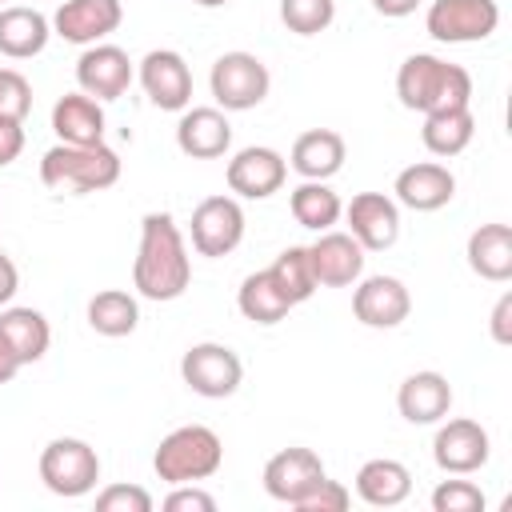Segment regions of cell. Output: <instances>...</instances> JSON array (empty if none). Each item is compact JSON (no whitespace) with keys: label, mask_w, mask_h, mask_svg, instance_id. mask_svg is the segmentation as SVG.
<instances>
[{"label":"cell","mask_w":512,"mask_h":512,"mask_svg":"<svg viewBox=\"0 0 512 512\" xmlns=\"http://www.w3.org/2000/svg\"><path fill=\"white\" fill-rule=\"evenodd\" d=\"M192 284V260L184 248V236L168 212H148L140 220V248L132 264V288L144 300H176Z\"/></svg>","instance_id":"6da1fadb"},{"label":"cell","mask_w":512,"mask_h":512,"mask_svg":"<svg viewBox=\"0 0 512 512\" xmlns=\"http://www.w3.org/2000/svg\"><path fill=\"white\" fill-rule=\"evenodd\" d=\"M396 96L404 108L428 116L448 108H468L472 100V76L460 64H448L432 52H416L396 72Z\"/></svg>","instance_id":"7a4b0ae2"},{"label":"cell","mask_w":512,"mask_h":512,"mask_svg":"<svg viewBox=\"0 0 512 512\" xmlns=\"http://www.w3.org/2000/svg\"><path fill=\"white\" fill-rule=\"evenodd\" d=\"M40 180L52 192L84 196L112 188L120 180V156L100 140V144H56L40 160Z\"/></svg>","instance_id":"3957f363"},{"label":"cell","mask_w":512,"mask_h":512,"mask_svg":"<svg viewBox=\"0 0 512 512\" xmlns=\"http://www.w3.org/2000/svg\"><path fill=\"white\" fill-rule=\"evenodd\" d=\"M224 464V444L220 436L208 428V424H184V428H172L156 456H152V468L164 484H196V480H208L216 476Z\"/></svg>","instance_id":"277c9868"},{"label":"cell","mask_w":512,"mask_h":512,"mask_svg":"<svg viewBox=\"0 0 512 512\" xmlns=\"http://www.w3.org/2000/svg\"><path fill=\"white\" fill-rule=\"evenodd\" d=\"M40 480L48 492L64 496V500H76V496H88L100 480V456L88 440H76V436H56L44 444L40 452Z\"/></svg>","instance_id":"5b68a950"},{"label":"cell","mask_w":512,"mask_h":512,"mask_svg":"<svg viewBox=\"0 0 512 512\" xmlns=\"http://www.w3.org/2000/svg\"><path fill=\"white\" fill-rule=\"evenodd\" d=\"M208 88H212V96L224 112H248L268 96L272 76H268V64L260 56L224 52L208 72Z\"/></svg>","instance_id":"8992f818"},{"label":"cell","mask_w":512,"mask_h":512,"mask_svg":"<svg viewBox=\"0 0 512 512\" xmlns=\"http://www.w3.org/2000/svg\"><path fill=\"white\" fill-rule=\"evenodd\" d=\"M180 376H184V384H188L196 396H204V400H224V396H232V392L240 388L244 364H240V356H236L228 344L204 340V344H192V348L180 356Z\"/></svg>","instance_id":"52a82bcc"},{"label":"cell","mask_w":512,"mask_h":512,"mask_svg":"<svg viewBox=\"0 0 512 512\" xmlns=\"http://www.w3.org/2000/svg\"><path fill=\"white\" fill-rule=\"evenodd\" d=\"M500 24L496 0H432L424 28L440 44H476L488 40Z\"/></svg>","instance_id":"ba28073f"},{"label":"cell","mask_w":512,"mask_h":512,"mask_svg":"<svg viewBox=\"0 0 512 512\" xmlns=\"http://www.w3.org/2000/svg\"><path fill=\"white\" fill-rule=\"evenodd\" d=\"M244 240V208L236 196H208L192 208V248L200 256H228Z\"/></svg>","instance_id":"9c48e42d"},{"label":"cell","mask_w":512,"mask_h":512,"mask_svg":"<svg viewBox=\"0 0 512 512\" xmlns=\"http://www.w3.org/2000/svg\"><path fill=\"white\" fill-rule=\"evenodd\" d=\"M488 452H492V440L488 432L468 420V416H456V420H444L436 428V440H432V460L440 472L448 476H468V472H480L488 464Z\"/></svg>","instance_id":"30bf717a"},{"label":"cell","mask_w":512,"mask_h":512,"mask_svg":"<svg viewBox=\"0 0 512 512\" xmlns=\"http://www.w3.org/2000/svg\"><path fill=\"white\" fill-rule=\"evenodd\" d=\"M140 84L160 112H184L192 104V68L172 48H152L140 60Z\"/></svg>","instance_id":"8fae6325"},{"label":"cell","mask_w":512,"mask_h":512,"mask_svg":"<svg viewBox=\"0 0 512 512\" xmlns=\"http://www.w3.org/2000/svg\"><path fill=\"white\" fill-rule=\"evenodd\" d=\"M340 216L348 220V232L364 252H384L400 236V208L384 192H356Z\"/></svg>","instance_id":"7c38bea8"},{"label":"cell","mask_w":512,"mask_h":512,"mask_svg":"<svg viewBox=\"0 0 512 512\" xmlns=\"http://www.w3.org/2000/svg\"><path fill=\"white\" fill-rule=\"evenodd\" d=\"M228 188L244 200H268L272 192L284 188L288 180V160L276 152V148H264V144H252V148H240L232 160H228Z\"/></svg>","instance_id":"4fadbf2b"},{"label":"cell","mask_w":512,"mask_h":512,"mask_svg":"<svg viewBox=\"0 0 512 512\" xmlns=\"http://www.w3.org/2000/svg\"><path fill=\"white\" fill-rule=\"evenodd\" d=\"M76 84L92 100H120L132 84V60L116 44H88L84 56L76 60Z\"/></svg>","instance_id":"5bb4252c"},{"label":"cell","mask_w":512,"mask_h":512,"mask_svg":"<svg viewBox=\"0 0 512 512\" xmlns=\"http://www.w3.org/2000/svg\"><path fill=\"white\" fill-rule=\"evenodd\" d=\"M324 460L312 448H280L264 464V492L280 504H296L304 492H312L324 480Z\"/></svg>","instance_id":"9a60e30c"},{"label":"cell","mask_w":512,"mask_h":512,"mask_svg":"<svg viewBox=\"0 0 512 512\" xmlns=\"http://www.w3.org/2000/svg\"><path fill=\"white\" fill-rule=\"evenodd\" d=\"M124 20L120 0H64L52 16V32L68 44H100Z\"/></svg>","instance_id":"2e32d148"},{"label":"cell","mask_w":512,"mask_h":512,"mask_svg":"<svg viewBox=\"0 0 512 512\" xmlns=\"http://www.w3.org/2000/svg\"><path fill=\"white\" fill-rule=\"evenodd\" d=\"M352 312L364 328H396L412 312V296L396 276H368L352 292Z\"/></svg>","instance_id":"e0dca14e"},{"label":"cell","mask_w":512,"mask_h":512,"mask_svg":"<svg viewBox=\"0 0 512 512\" xmlns=\"http://www.w3.org/2000/svg\"><path fill=\"white\" fill-rule=\"evenodd\" d=\"M308 256H312L316 284L324 288H348L364 272V248L356 244L352 232H332V228L320 232V240L308 244Z\"/></svg>","instance_id":"ac0fdd59"},{"label":"cell","mask_w":512,"mask_h":512,"mask_svg":"<svg viewBox=\"0 0 512 512\" xmlns=\"http://www.w3.org/2000/svg\"><path fill=\"white\" fill-rule=\"evenodd\" d=\"M392 192L412 212H436V208H444L456 196V176L444 164H436V160H420V164L400 168Z\"/></svg>","instance_id":"d6986e66"},{"label":"cell","mask_w":512,"mask_h":512,"mask_svg":"<svg viewBox=\"0 0 512 512\" xmlns=\"http://www.w3.org/2000/svg\"><path fill=\"white\" fill-rule=\"evenodd\" d=\"M232 144V124L224 108H184L176 124V148L192 160H216Z\"/></svg>","instance_id":"ffe728a7"},{"label":"cell","mask_w":512,"mask_h":512,"mask_svg":"<svg viewBox=\"0 0 512 512\" xmlns=\"http://www.w3.org/2000/svg\"><path fill=\"white\" fill-rule=\"evenodd\" d=\"M396 408L408 424H440L452 408V384L440 372H412L396 392Z\"/></svg>","instance_id":"44dd1931"},{"label":"cell","mask_w":512,"mask_h":512,"mask_svg":"<svg viewBox=\"0 0 512 512\" xmlns=\"http://www.w3.org/2000/svg\"><path fill=\"white\" fill-rule=\"evenodd\" d=\"M344 136L332 132V128H308L296 136L292 152H288V164L304 176V180H328L344 168Z\"/></svg>","instance_id":"7402d4cb"},{"label":"cell","mask_w":512,"mask_h":512,"mask_svg":"<svg viewBox=\"0 0 512 512\" xmlns=\"http://www.w3.org/2000/svg\"><path fill=\"white\" fill-rule=\"evenodd\" d=\"M52 132L60 144H100L104 140V108L88 92H68L52 104Z\"/></svg>","instance_id":"603a6c76"},{"label":"cell","mask_w":512,"mask_h":512,"mask_svg":"<svg viewBox=\"0 0 512 512\" xmlns=\"http://www.w3.org/2000/svg\"><path fill=\"white\" fill-rule=\"evenodd\" d=\"M468 268L480 276V280H492V284H504L512 276V228L508 224H480L472 236H468Z\"/></svg>","instance_id":"cb8c5ba5"},{"label":"cell","mask_w":512,"mask_h":512,"mask_svg":"<svg viewBox=\"0 0 512 512\" xmlns=\"http://www.w3.org/2000/svg\"><path fill=\"white\" fill-rule=\"evenodd\" d=\"M408 492H412V472L400 460L376 456L356 472V496L372 508H396L408 500Z\"/></svg>","instance_id":"d4e9b609"},{"label":"cell","mask_w":512,"mask_h":512,"mask_svg":"<svg viewBox=\"0 0 512 512\" xmlns=\"http://www.w3.org/2000/svg\"><path fill=\"white\" fill-rule=\"evenodd\" d=\"M52 36V20L36 8H0V56L28 60L40 56Z\"/></svg>","instance_id":"484cf974"},{"label":"cell","mask_w":512,"mask_h":512,"mask_svg":"<svg viewBox=\"0 0 512 512\" xmlns=\"http://www.w3.org/2000/svg\"><path fill=\"white\" fill-rule=\"evenodd\" d=\"M0 336L8 340V348L16 352L20 364H36L48 344H52V328L44 320V312L36 308H0Z\"/></svg>","instance_id":"4316f807"},{"label":"cell","mask_w":512,"mask_h":512,"mask_svg":"<svg viewBox=\"0 0 512 512\" xmlns=\"http://www.w3.org/2000/svg\"><path fill=\"white\" fill-rule=\"evenodd\" d=\"M472 132H476V120H472V108H448V112H428L424 116V128H420V140L432 156H460L468 144H472Z\"/></svg>","instance_id":"83f0119b"},{"label":"cell","mask_w":512,"mask_h":512,"mask_svg":"<svg viewBox=\"0 0 512 512\" xmlns=\"http://www.w3.org/2000/svg\"><path fill=\"white\" fill-rule=\"evenodd\" d=\"M288 208H292V220H296L300 228H312V232H328V228L340 220V212H344L340 196H336L324 180H304V184H296L292 196H288Z\"/></svg>","instance_id":"f1b7e54d"},{"label":"cell","mask_w":512,"mask_h":512,"mask_svg":"<svg viewBox=\"0 0 512 512\" xmlns=\"http://www.w3.org/2000/svg\"><path fill=\"white\" fill-rule=\"evenodd\" d=\"M136 324H140V304H136L132 292H124V288H104V292H96V296L88 300V328H92V332L116 340V336L136 332Z\"/></svg>","instance_id":"f546056e"},{"label":"cell","mask_w":512,"mask_h":512,"mask_svg":"<svg viewBox=\"0 0 512 512\" xmlns=\"http://www.w3.org/2000/svg\"><path fill=\"white\" fill-rule=\"evenodd\" d=\"M236 308H240V316L252 320V324H280V320L292 312V304L284 300V292L276 288V280L268 276V268L244 276V284H240V292H236Z\"/></svg>","instance_id":"4dcf8cb0"},{"label":"cell","mask_w":512,"mask_h":512,"mask_svg":"<svg viewBox=\"0 0 512 512\" xmlns=\"http://www.w3.org/2000/svg\"><path fill=\"white\" fill-rule=\"evenodd\" d=\"M268 276L276 280V288L284 292V300H288L292 308L304 304V300L320 288V284H316V272H312V256H308V248H300V244L284 248V252L272 260Z\"/></svg>","instance_id":"1f68e13d"},{"label":"cell","mask_w":512,"mask_h":512,"mask_svg":"<svg viewBox=\"0 0 512 512\" xmlns=\"http://www.w3.org/2000/svg\"><path fill=\"white\" fill-rule=\"evenodd\" d=\"M280 20L296 36H316L336 20V0H280Z\"/></svg>","instance_id":"d6a6232c"},{"label":"cell","mask_w":512,"mask_h":512,"mask_svg":"<svg viewBox=\"0 0 512 512\" xmlns=\"http://www.w3.org/2000/svg\"><path fill=\"white\" fill-rule=\"evenodd\" d=\"M436 512H484V492L472 480H440L432 488Z\"/></svg>","instance_id":"836d02e7"},{"label":"cell","mask_w":512,"mask_h":512,"mask_svg":"<svg viewBox=\"0 0 512 512\" xmlns=\"http://www.w3.org/2000/svg\"><path fill=\"white\" fill-rule=\"evenodd\" d=\"M28 108H32V84L24 80V72L0 68V120L24 124Z\"/></svg>","instance_id":"e575fe53"},{"label":"cell","mask_w":512,"mask_h":512,"mask_svg":"<svg viewBox=\"0 0 512 512\" xmlns=\"http://www.w3.org/2000/svg\"><path fill=\"white\" fill-rule=\"evenodd\" d=\"M348 500H352V492H348L340 480H328V476H324V480H320L312 492H304L292 508H296V512H344Z\"/></svg>","instance_id":"d590c367"},{"label":"cell","mask_w":512,"mask_h":512,"mask_svg":"<svg viewBox=\"0 0 512 512\" xmlns=\"http://www.w3.org/2000/svg\"><path fill=\"white\" fill-rule=\"evenodd\" d=\"M100 512H152V496L140 484H108L96 496Z\"/></svg>","instance_id":"8d00e7d4"},{"label":"cell","mask_w":512,"mask_h":512,"mask_svg":"<svg viewBox=\"0 0 512 512\" xmlns=\"http://www.w3.org/2000/svg\"><path fill=\"white\" fill-rule=\"evenodd\" d=\"M164 508H168V512H212L216 500H212L208 492H200L196 484H172Z\"/></svg>","instance_id":"74e56055"},{"label":"cell","mask_w":512,"mask_h":512,"mask_svg":"<svg viewBox=\"0 0 512 512\" xmlns=\"http://www.w3.org/2000/svg\"><path fill=\"white\" fill-rule=\"evenodd\" d=\"M20 152H24V124L0 120V168H4V164H12Z\"/></svg>","instance_id":"f35d334b"},{"label":"cell","mask_w":512,"mask_h":512,"mask_svg":"<svg viewBox=\"0 0 512 512\" xmlns=\"http://www.w3.org/2000/svg\"><path fill=\"white\" fill-rule=\"evenodd\" d=\"M492 340L496 344H512V292H504L492 308Z\"/></svg>","instance_id":"ab89813d"},{"label":"cell","mask_w":512,"mask_h":512,"mask_svg":"<svg viewBox=\"0 0 512 512\" xmlns=\"http://www.w3.org/2000/svg\"><path fill=\"white\" fill-rule=\"evenodd\" d=\"M16 288H20V272H16V264H12V260L0 252V308H4V304L16 296Z\"/></svg>","instance_id":"60d3db41"},{"label":"cell","mask_w":512,"mask_h":512,"mask_svg":"<svg viewBox=\"0 0 512 512\" xmlns=\"http://www.w3.org/2000/svg\"><path fill=\"white\" fill-rule=\"evenodd\" d=\"M372 8H376L380 16L400 20V16H412V12L420 8V0H372Z\"/></svg>","instance_id":"b9f144b4"},{"label":"cell","mask_w":512,"mask_h":512,"mask_svg":"<svg viewBox=\"0 0 512 512\" xmlns=\"http://www.w3.org/2000/svg\"><path fill=\"white\" fill-rule=\"evenodd\" d=\"M20 368H24V364L16 360V352L8 348V340L0 336V384H12V376H16Z\"/></svg>","instance_id":"7bdbcfd3"},{"label":"cell","mask_w":512,"mask_h":512,"mask_svg":"<svg viewBox=\"0 0 512 512\" xmlns=\"http://www.w3.org/2000/svg\"><path fill=\"white\" fill-rule=\"evenodd\" d=\"M192 4H200V8H224L228 0H192Z\"/></svg>","instance_id":"ee69618b"},{"label":"cell","mask_w":512,"mask_h":512,"mask_svg":"<svg viewBox=\"0 0 512 512\" xmlns=\"http://www.w3.org/2000/svg\"><path fill=\"white\" fill-rule=\"evenodd\" d=\"M0 4H4V0H0Z\"/></svg>","instance_id":"f6af8a7d"}]
</instances>
